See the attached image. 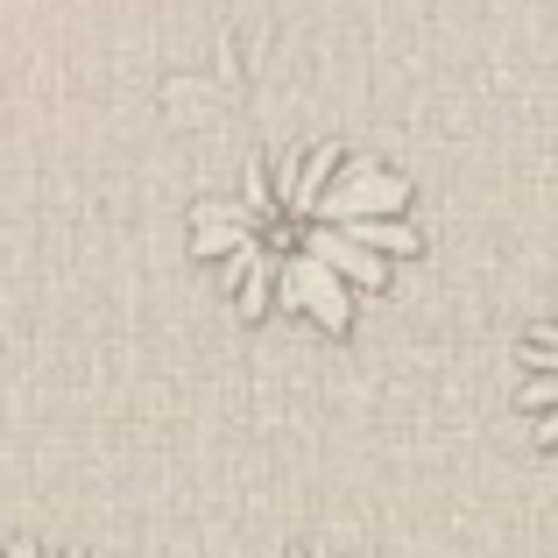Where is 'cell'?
I'll return each mask as SVG.
<instances>
[{"label":"cell","mask_w":558,"mask_h":558,"mask_svg":"<svg viewBox=\"0 0 558 558\" xmlns=\"http://www.w3.org/2000/svg\"><path fill=\"white\" fill-rule=\"evenodd\" d=\"M276 304H290V312H312L326 332H347V326H354L347 276L326 269L318 255H283V269H276Z\"/></svg>","instance_id":"cell-1"},{"label":"cell","mask_w":558,"mask_h":558,"mask_svg":"<svg viewBox=\"0 0 558 558\" xmlns=\"http://www.w3.org/2000/svg\"><path fill=\"white\" fill-rule=\"evenodd\" d=\"M8 558H43V551L36 545H8Z\"/></svg>","instance_id":"cell-4"},{"label":"cell","mask_w":558,"mask_h":558,"mask_svg":"<svg viewBox=\"0 0 558 558\" xmlns=\"http://www.w3.org/2000/svg\"><path fill=\"white\" fill-rule=\"evenodd\" d=\"M531 432H537V446H558V410H537Z\"/></svg>","instance_id":"cell-3"},{"label":"cell","mask_w":558,"mask_h":558,"mask_svg":"<svg viewBox=\"0 0 558 558\" xmlns=\"http://www.w3.org/2000/svg\"><path fill=\"white\" fill-rule=\"evenodd\" d=\"M43 558H78V551H43Z\"/></svg>","instance_id":"cell-5"},{"label":"cell","mask_w":558,"mask_h":558,"mask_svg":"<svg viewBox=\"0 0 558 558\" xmlns=\"http://www.w3.org/2000/svg\"><path fill=\"white\" fill-rule=\"evenodd\" d=\"M0 558H8V551H0Z\"/></svg>","instance_id":"cell-6"},{"label":"cell","mask_w":558,"mask_h":558,"mask_svg":"<svg viewBox=\"0 0 558 558\" xmlns=\"http://www.w3.org/2000/svg\"><path fill=\"white\" fill-rule=\"evenodd\" d=\"M517 403L531 410V417H537V410H558V375H537V381H523V389H517Z\"/></svg>","instance_id":"cell-2"}]
</instances>
